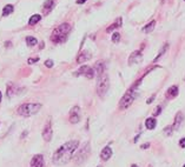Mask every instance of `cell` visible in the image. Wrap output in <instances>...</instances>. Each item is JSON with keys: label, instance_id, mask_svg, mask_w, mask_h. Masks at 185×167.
<instances>
[{"label": "cell", "instance_id": "33", "mask_svg": "<svg viewBox=\"0 0 185 167\" xmlns=\"http://www.w3.org/2000/svg\"><path fill=\"white\" fill-rule=\"evenodd\" d=\"M155 97H156V95L153 94V95H152L151 98H149V99H147V101H146V102H147V104H151V102L153 101V99H155Z\"/></svg>", "mask_w": 185, "mask_h": 167}, {"label": "cell", "instance_id": "15", "mask_svg": "<svg viewBox=\"0 0 185 167\" xmlns=\"http://www.w3.org/2000/svg\"><path fill=\"white\" fill-rule=\"evenodd\" d=\"M184 120V115L182 112H178L177 115H176V118H175V122L173 125H172V127H173V130H178V128L180 127V124L183 122Z\"/></svg>", "mask_w": 185, "mask_h": 167}, {"label": "cell", "instance_id": "1", "mask_svg": "<svg viewBox=\"0 0 185 167\" xmlns=\"http://www.w3.org/2000/svg\"><path fill=\"white\" fill-rule=\"evenodd\" d=\"M79 146V141L78 140H71L68 143L64 144L63 146H60L53 154V164L57 166H63L65 164H67L72 157L75 151L78 148Z\"/></svg>", "mask_w": 185, "mask_h": 167}, {"label": "cell", "instance_id": "8", "mask_svg": "<svg viewBox=\"0 0 185 167\" xmlns=\"http://www.w3.org/2000/svg\"><path fill=\"white\" fill-rule=\"evenodd\" d=\"M80 121V108L75 106L70 112V122L71 124H78Z\"/></svg>", "mask_w": 185, "mask_h": 167}, {"label": "cell", "instance_id": "29", "mask_svg": "<svg viewBox=\"0 0 185 167\" xmlns=\"http://www.w3.org/2000/svg\"><path fill=\"white\" fill-rule=\"evenodd\" d=\"M155 110L156 111H153V115H158V114L162 113V107H160V106H157Z\"/></svg>", "mask_w": 185, "mask_h": 167}, {"label": "cell", "instance_id": "3", "mask_svg": "<svg viewBox=\"0 0 185 167\" xmlns=\"http://www.w3.org/2000/svg\"><path fill=\"white\" fill-rule=\"evenodd\" d=\"M41 108V104H31V102H28V104H22L18 107L17 112L19 115H22V117H31V115H34L37 114Z\"/></svg>", "mask_w": 185, "mask_h": 167}, {"label": "cell", "instance_id": "5", "mask_svg": "<svg viewBox=\"0 0 185 167\" xmlns=\"http://www.w3.org/2000/svg\"><path fill=\"white\" fill-rule=\"evenodd\" d=\"M90 151H91L90 143H85V145L79 148V151L77 152V154L75 156V162L77 165L83 164L86 159H87V157L90 156Z\"/></svg>", "mask_w": 185, "mask_h": 167}, {"label": "cell", "instance_id": "21", "mask_svg": "<svg viewBox=\"0 0 185 167\" xmlns=\"http://www.w3.org/2000/svg\"><path fill=\"white\" fill-rule=\"evenodd\" d=\"M16 93H17V87H16V85L9 84L8 87H7V97H8V98H12Z\"/></svg>", "mask_w": 185, "mask_h": 167}, {"label": "cell", "instance_id": "28", "mask_svg": "<svg viewBox=\"0 0 185 167\" xmlns=\"http://www.w3.org/2000/svg\"><path fill=\"white\" fill-rule=\"evenodd\" d=\"M45 66H46V67H48V68L53 67V60H51V59L46 60V61H45Z\"/></svg>", "mask_w": 185, "mask_h": 167}, {"label": "cell", "instance_id": "25", "mask_svg": "<svg viewBox=\"0 0 185 167\" xmlns=\"http://www.w3.org/2000/svg\"><path fill=\"white\" fill-rule=\"evenodd\" d=\"M26 44H27L30 47H32V46H35L37 44H38V40H37L34 37H27V38H26Z\"/></svg>", "mask_w": 185, "mask_h": 167}, {"label": "cell", "instance_id": "16", "mask_svg": "<svg viewBox=\"0 0 185 167\" xmlns=\"http://www.w3.org/2000/svg\"><path fill=\"white\" fill-rule=\"evenodd\" d=\"M121 24H123V19H121V18H117V19H116V21H115L112 25H110V26L106 28V32H107V33H111L113 30L121 27Z\"/></svg>", "mask_w": 185, "mask_h": 167}, {"label": "cell", "instance_id": "14", "mask_svg": "<svg viewBox=\"0 0 185 167\" xmlns=\"http://www.w3.org/2000/svg\"><path fill=\"white\" fill-rule=\"evenodd\" d=\"M111 157H112V148L108 147V146L104 147L103 151H102V153H100V158H102L103 160H108Z\"/></svg>", "mask_w": 185, "mask_h": 167}, {"label": "cell", "instance_id": "22", "mask_svg": "<svg viewBox=\"0 0 185 167\" xmlns=\"http://www.w3.org/2000/svg\"><path fill=\"white\" fill-rule=\"evenodd\" d=\"M155 26H156V21H155V20H152L151 22H149V24H147L146 26L143 28V32H144V33H150V32H152V31H153Z\"/></svg>", "mask_w": 185, "mask_h": 167}, {"label": "cell", "instance_id": "30", "mask_svg": "<svg viewBox=\"0 0 185 167\" xmlns=\"http://www.w3.org/2000/svg\"><path fill=\"white\" fill-rule=\"evenodd\" d=\"M38 60H39V58H30V59L27 60V62H28V64H34V62H37Z\"/></svg>", "mask_w": 185, "mask_h": 167}, {"label": "cell", "instance_id": "23", "mask_svg": "<svg viewBox=\"0 0 185 167\" xmlns=\"http://www.w3.org/2000/svg\"><path fill=\"white\" fill-rule=\"evenodd\" d=\"M167 48H169V44H167V43H165V44L163 45L162 49H160V52L158 53V55L155 58V60H153V61H155V62H157V61L159 60V58H162V55H163V54L166 52V51H167Z\"/></svg>", "mask_w": 185, "mask_h": 167}, {"label": "cell", "instance_id": "18", "mask_svg": "<svg viewBox=\"0 0 185 167\" xmlns=\"http://www.w3.org/2000/svg\"><path fill=\"white\" fill-rule=\"evenodd\" d=\"M43 11H44V13L47 14V13H50V12L53 9V6H54V1L53 0H46V1L44 3L43 5Z\"/></svg>", "mask_w": 185, "mask_h": 167}, {"label": "cell", "instance_id": "27", "mask_svg": "<svg viewBox=\"0 0 185 167\" xmlns=\"http://www.w3.org/2000/svg\"><path fill=\"white\" fill-rule=\"evenodd\" d=\"M172 131H173V127H172V126H167L164 130V133H165V135H171Z\"/></svg>", "mask_w": 185, "mask_h": 167}, {"label": "cell", "instance_id": "4", "mask_svg": "<svg viewBox=\"0 0 185 167\" xmlns=\"http://www.w3.org/2000/svg\"><path fill=\"white\" fill-rule=\"evenodd\" d=\"M110 87V81H108V76L106 73H104L103 75H100L98 78V82H97V93L100 98H104L105 94L108 91Z\"/></svg>", "mask_w": 185, "mask_h": 167}, {"label": "cell", "instance_id": "10", "mask_svg": "<svg viewBox=\"0 0 185 167\" xmlns=\"http://www.w3.org/2000/svg\"><path fill=\"white\" fill-rule=\"evenodd\" d=\"M142 60H143V53L140 51H134L129 57V65H134V64L140 62Z\"/></svg>", "mask_w": 185, "mask_h": 167}, {"label": "cell", "instance_id": "35", "mask_svg": "<svg viewBox=\"0 0 185 167\" xmlns=\"http://www.w3.org/2000/svg\"><path fill=\"white\" fill-rule=\"evenodd\" d=\"M1 95H3V94H1V92H0V102H1Z\"/></svg>", "mask_w": 185, "mask_h": 167}, {"label": "cell", "instance_id": "17", "mask_svg": "<svg viewBox=\"0 0 185 167\" xmlns=\"http://www.w3.org/2000/svg\"><path fill=\"white\" fill-rule=\"evenodd\" d=\"M94 71L97 72V75L98 78H99L100 75H103L105 73V66H104V62L103 61H98L94 66Z\"/></svg>", "mask_w": 185, "mask_h": 167}, {"label": "cell", "instance_id": "12", "mask_svg": "<svg viewBox=\"0 0 185 167\" xmlns=\"http://www.w3.org/2000/svg\"><path fill=\"white\" fill-rule=\"evenodd\" d=\"M91 53L89 52V51H83V52H80L79 53V55H78V58H77V62L78 64H83V62H86L87 60H90L91 59Z\"/></svg>", "mask_w": 185, "mask_h": 167}, {"label": "cell", "instance_id": "36", "mask_svg": "<svg viewBox=\"0 0 185 167\" xmlns=\"http://www.w3.org/2000/svg\"><path fill=\"white\" fill-rule=\"evenodd\" d=\"M131 167H138V166H137V165H132Z\"/></svg>", "mask_w": 185, "mask_h": 167}, {"label": "cell", "instance_id": "19", "mask_svg": "<svg viewBox=\"0 0 185 167\" xmlns=\"http://www.w3.org/2000/svg\"><path fill=\"white\" fill-rule=\"evenodd\" d=\"M13 11H14V6L12 5V4H7L6 6H4L3 16H4V17H7V16H9L11 13H13Z\"/></svg>", "mask_w": 185, "mask_h": 167}, {"label": "cell", "instance_id": "32", "mask_svg": "<svg viewBox=\"0 0 185 167\" xmlns=\"http://www.w3.org/2000/svg\"><path fill=\"white\" fill-rule=\"evenodd\" d=\"M149 147H150V144H149V143H147V144H144V145L140 146L142 149H146V148H149Z\"/></svg>", "mask_w": 185, "mask_h": 167}, {"label": "cell", "instance_id": "13", "mask_svg": "<svg viewBox=\"0 0 185 167\" xmlns=\"http://www.w3.org/2000/svg\"><path fill=\"white\" fill-rule=\"evenodd\" d=\"M178 93H179V89H178V87L177 86H171L169 89H167V92H166V98H169V99H173V98H176L177 95H178Z\"/></svg>", "mask_w": 185, "mask_h": 167}, {"label": "cell", "instance_id": "6", "mask_svg": "<svg viewBox=\"0 0 185 167\" xmlns=\"http://www.w3.org/2000/svg\"><path fill=\"white\" fill-rule=\"evenodd\" d=\"M75 75H76V76H78V75H84V76H86L87 79H93V76L96 75V71H94V68H92V67H90V66H87V65H84V66H81V67L75 73Z\"/></svg>", "mask_w": 185, "mask_h": 167}, {"label": "cell", "instance_id": "11", "mask_svg": "<svg viewBox=\"0 0 185 167\" xmlns=\"http://www.w3.org/2000/svg\"><path fill=\"white\" fill-rule=\"evenodd\" d=\"M45 162H44V157L41 154H37L34 156L31 160V167H44Z\"/></svg>", "mask_w": 185, "mask_h": 167}, {"label": "cell", "instance_id": "2", "mask_svg": "<svg viewBox=\"0 0 185 167\" xmlns=\"http://www.w3.org/2000/svg\"><path fill=\"white\" fill-rule=\"evenodd\" d=\"M72 26L67 22H64L59 25L57 28H54V31L51 34V41H53L54 44H63L67 40L68 33L71 32Z\"/></svg>", "mask_w": 185, "mask_h": 167}, {"label": "cell", "instance_id": "20", "mask_svg": "<svg viewBox=\"0 0 185 167\" xmlns=\"http://www.w3.org/2000/svg\"><path fill=\"white\" fill-rule=\"evenodd\" d=\"M156 125H157V121L155 118H147L145 121V126H146V128H149V130H153Z\"/></svg>", "mask_w": 185, "mask_h": 167}, {"label": "cell", "instance_id": "24", "mask_svg": "<svg viewBox=\"0 0 185 167\" xmlns=\"http://www.w3.org/2000/svg\"><path fill=\"white\" fill-rule=\"evenodd\" d=\"M41 20V16L40 14H33L31 18H30V20H28V25H35L37 22H39Z\"/></svg>", "mask_w": 185, "mask_h": 167}, {"label": "cell", "instance_id": "37", "mask_svg": "<svg viewBox=\"0 0 185 167\" xmlns=\"http://www.w3.org/2000/svg\"><path fill=\"white\" fill-rule=\"evenodd\" d=\"M183 167H185V165H184V166H183Z\"/></svg>", "mask_w": 185, "mask_h": 167}, {"label": "cell", "instance_id": "7", "mask_svg": "<svg viewBox=\"0 0 185 167\" xmlns=\"http://www.w3.org/2000/svg\"><path fill=\"white\" fill-rule=\"evenodd\" d=\"M133 100H134V94H133V92L129 91L124 97L121 98V100H120V102H119L120 108H121V110H126V108H129V107L132 105Z\"/></svg>", "mask_w": 185, "mask_h": 167}, {"label": "cell", "instance_id": "34", "mask_svg": "<svg viewBox=\"0 0 185 167\" xmlns=\"http://www.w3.org/2000/svg\"><path fill=\"white\" fill-rule=\"evenodd\" d=\"M86 1H87V0H77V4H84V3H86Z\"/></svg>", "mask_w": 185, "mask_h": 167}, {"label": "cell", "instance_id": "9", "mask_svg": "<svg viewBox=\"0 0 185 167\" xmlns=\"http://www.w3.org/2000/svg\"><path fill=\"white\" fill-rule=\"evenodd\" d=\"M52 124H51V120H48L44 127V130H43V138L45 141H51L52 139Z\"/></svg>", "mask_w": 185, "mask_h": 167}, {"label": "cell", "instance_id": "26", "mask_svg": "<svg viewBox=\"0 0 185 167\" xmlns=\"http://www.w3.org/2000/svg\"><path fill=\"white\" fill-rule=\"evenodd\" d=\"M112 41H113L115 44H118V43L120 41V33L116 32V33L112 34Z\"/></svg>", "mask_w": 185, "mask_h": 167}, {"label": "cell", "instance_id": "31", "mask_svg": "<svg viewBox=\"0 0 185 167\" xmlns=\"http://www.w3.org/2000/svg\"><path fill=\"white\" fill-rule=\"evenodd\" d=\"M179 146L183 147V148H185V138L180 139V141H179Z\"/></svg>", "mask_w": 185, "mask_h": 167}]
</instances>
